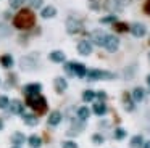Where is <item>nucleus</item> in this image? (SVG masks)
I'll return each instance as SVG.
<instances>
[{"instance_id":"nucleus-45","label":"nucleus","mask_w":150,"mask_h":148,"mask_svg":"<svg viewBox=\"0 0 150 148\" xmlns=\"http://www.w3.org/2000/svg\"><path fill=\"white\" fill-rule=\"evenodd\" d=\"M5 19H10V11H5Z\"/></svg>"},{"instance_id":"nucleus-20","label":"nucleus","mask_w":150,"mask_h":148,"mask_svg":"<svg viewBox=\"0 0 150 148\" xmlns=\"http://www.w3.org/2000/svg\"><path fill=\"white\" fill-rule=\"evenodd\" d=\"M92 111H94V114H97V116H105L107 114V111H108V108H107V103L105 101H97V103H94V106H92Z\"/></svg>"},{"instance_id":"nucleus-37","label":"nucleus","mask_w":150,"mask_h":148,"mask_svg":"<svg viewBox=\"0 0 150 148\" xmlns=\"http://www.w3.org/2000/svg\"><path fill=\"white\" fill-rule=\"evenodd\" d=\"M62 148H79V147L73 140H65V142H62Z\"/></svg>"},{"instance_id":"nucleus-43","label":"nucleus","mask_w":150,"mask_h":148,"mask_svg":"<svg viewBox=\"0 0 150 148\" xmlns=\"http://www.w3.org/2000/svg\"><path fill=\"white\" fill-rule=\"evenodd\" d=\"M142 148H150V140H145V142H144Z\"/></svg>"},{"instance_id":"nucleus-8","label":"nucleus","mask_w":150,"mask_h":148,"mask_svg":"<svg viewBox=\"0 0 150 148\" xmlns=\"http://www.w3.org/2000/svg\"><path fill=\"white\" fill-rule=\"evenodd\" d=\"M107 32L103 31V29H94V31L91 32V44H95L97 47H103L105 44V39H107Z\"/></svg>"},{"instance_id":"nucleus-13","label":"nucleus","mask_w":150,"mask_h":148,"mask_svg":"<svg viewBox=\"0 0 150 148\" xmlns=\"http://www.w3.org/2000/svg\"><path fill=\"white\" fill-rule=\"evenodd\" d=\"M63 121V114L58 111V109H55V111H50L49 118H47V124L50 125V127H57V125H60V122Z\"/></svg>"},{"instance_id":"nucleus-17","label":"nucleus","mask_w":150,"mask_h":148,"mask_svg":"<svg viewBox=\"0 0 150 148\" xmlns=\"http://www.w3.org/2000/svg\"><path fill=\"white\" fill-rule=\"evenodd\" d=\"M49 60L53 61V63H65L66 55H65V51H62V50H53L49 53Z\"/></svg>"},{"instance_id":"nucleus-15","label":"nucleus","mask_w":150,"mask_h":148,"mask_svg":"<svg viewBox=\"0 0 150 148\" xmlns=\"http://www.w3.org/2000/svg\"><path fill=\"white\" fill-rule=\"evenodd\" d=\"M78 51L79 55H82V56H89V55L92 53V44L91 40H81L78 44Z\"/></svg>"},{"instance_id":"nucleus-36","label":"nucleus","mask_w":150,"mask_h":148,"mask_svg":"<svg viewBox=\"0 0 150 148\" xmlns=\"http://www.w3.org/2000/svg\"><path fill=\"white\" fill-rule=\"evenodd\" d=\"M115 29H116L118 32H126V31H129L127 24H124V23H115Z\"/></svg>"},{"instance_id":"nucleus-34","label":"nucleus","mask_w":150,"mask_h":148,"mask_svg":"<svg viewBox=\"0 0 150 148\" xmlns=\"http://www.w3.org/2000/svg\"><path fill=\"white\" fill-rule=\"evenodd\" d=\"M24 2H26V0H8V3H10V8H13V10L21 8V6L24 5Z\"/></svg>"},{"instance_id":"nucleus-30","label":"nucleus","mask_w":150,"mask_h":148,"mask_svg":"<svg viewBox=\"0 0 150 148\" xmlns=\"http://www.w3.org/2000/svg\"><path fill=\"white\" fill-rule=\"evenodd\" d=\"M82 100H84L86 103L94 101V100H95V92H94V90H91V89L84 90V92H82Z\"/></svg>"},{"instance_id":"nucleus-9","label":"nucleus","mask_w":150,"mask_h":148,"mask_svg":"<svg viewBox=\"0 0 150 148\" xmlns=\"http://www.w3.org/2000/svg\"><path fill=\"white\" fill-rule=\"evenodd\" d=\"M103 48H105L107 51H110V53H115V51L120 48V39H118L115 34H108L107 39H105Z\"/></svg>"},{"instance_id":"nucleus-29","label":"nucleus","mask_w":150,"mask_h":148,"mask_svg":"<svg viewBox=\"0 0 150 148\" xmlns=\"http://www.w3.org/2000/svg\"><path fill=\"white\" fill-rule=\"evenodd\" d=\"M63 69H65V73L68 76L74 77V61H65L63 63Z\"/></svg>"},{"instance_id":"nucleus-35","label":"nucleus","mask_w":150,"mask_h":148,"mask_svg":"<svg viewBox=\"0 0 150 148\" xmlns=\"http://www.w3.org/2000/svg\"><path fill=\"white\" fill-rule=\"evenodd\" d=\"M91 140L94 142L95 145H102V143L105 142V137H103L102 134H94V135H92V138H91Z\"/></svg>"},{"instance_id":"nucleus-47","label":"nucleus","mask_w":150,"mask_h":148,"mask_svg":"<svg viewBox=\"0 0 150 148\" xmlns=\"http://www.w3.org/2000/svg\"><path fill=\"white\" fill-rule=\"evenodd\" d=\"M11 148H21V147H15V145H13V147H11Z\"/></svg>"},{"instance_id":"nucleus-32","label":"nucleus","mask_w":150,"mask_h":148,"mask_svg":"<svg viewBox=\"0 0 150 148\" xmlns=\"http://www.w3.org/2000/svg\"><path fill=\"white\" fill-rule=\"evenodd\" d=\"M100 23L102 24H115V23H116V15L103 16V18H100Z\"/></svg>"},{"instance_id":"nucleus-18","label":"nucleus","mask_w":150,"mask_h":148,"mask_svg":"<svg viewBox=\"0 0 150 148\" xmlns=\"http://www.w3.org/2000/svg\"><path fill=\"white\" fill-rule=\"evenodd\" d=\"M28 138H26V135L23 134V132H13L11 134V137H10V142L15 145V147H21V145H24V142H26Z\"/></svg>"},{"instance_id":"nucleus-2","label":"nucleus","mask_w":150,"mask_h":148,"mask_svg":"<svg viewBox=\"0 0 150 148\" xmlns=\"http://www.w3.org/2000/svg\"><path fill=\"white\" fill-rule=\"evenodd\" d=\"M20 68L26 73H31V71H36L39 68V53L37 51H33L29 55H24L20 60Z\"/></svg>"},{"instance_id":"nucleus-38","label":"nucleus","mask_w":150,"mask_h":148,"mask_svg":"<svg viewBox=\"0 0 150 148\" xmlns=\"http://www.w3.org/2000/svg\"><path fill=\"white\" fill-rule=\"evenodd\" d=\"M134 73H136V66L126 68V71H124V76H126V79H131V77L134 76Z\"/></svg>"},{"instance_id":"nucleus-7","label":"nucleus","mask_w":150,"mask_h":148,"mask_svg":"<svg viewBox=\"0 0 150 148\" xmlns=\"http://www.w3.org/2000/svg\"><path fill=\"white\" fill-rule=\"evenodd\" d=\"M81 31H82V23L79 21L78 18L69 16V18L66 19V32L71 34V35H76V34H79Z\"/></svg>"},{"instance_id":"nucleus-23","label":"nucleus","mask_w":150,"mask_h":148,"mask_svg":"<svg viewBox=\"0 0 150 148\" xmlns=\"http://www.w3.org/2000/svg\"><path fill=\"white\" fill-rule=\"evenodd\" d=\"M76 118L81 119V121H87V119L91 118V109H89L87 106H79V108L76 109Z\"/></svg>"},{"instance_id":"nucleus-14","label":"nucleus","mask_w":150,"mask_h":148,"mask_svg":"<svg viewBox=\"0 0 150 148\" xmlns=\"http://www.w3.org/2000/svg\"><path fill=\"white\" fill-rule=\"evenodd\" d=\"M21 119H23V122L26 125H29V127H36V125L39 124V116H37L36 113H23V114H21Z\"/></svg>"},{"instance_id":"nucleus-28","label":"nucleus","mask_w":150,"mask_h":148,"mask_svg":"<svg viewBox=\"0 0 150 148\" xmlns=\"http://www.w3.org/2000/svg\"><path fill=\"white\" fill-rule=\"evenodd\" d=\"M126 135H127V132H126V129H123V127H116V129H115V132H113V138H115V140H124Z\"/></svg>"},{"instance_id":"nucleus-12","label":"nucleus","mask_w":150,"mask_h":148,"mask_svg":"<svg viewBox=\"0 0 150 148\" xmlns=\"http://www.w3.org/2000/svg\"><path fill=\"white\" fill-rule=\"evenodd\" d=\"M7 109L10 111V114L21 116L24 113V103L21 100H10V105H8Z\"/></svg>"},{"instance_id":"nucleus-10","label":"nucleus","mask_w":150,"mask_h":148,"mask_svg":"<svg viewBox=\"0 0 150 148\" xmlns=\"http://www.w3.org/2000/svg\"><path fill=\"white\" fill-rule=\"evenodd\" d=\"M129 32L134 35V37L140 39V37H144V35L147 34V27H145L144 23H132V24L129 26Z\"/></svg>"},{"instance_id":"nucleus-21","label":"nucleus","mask_w":150,"mask_h":148,"mask_svg":"<svg viewBox=\"0 0 150 148\" xmlns=\"http://www.w3.org/2000/svg\"><path fill=\"white\" fill-rule=\"evenodd\" d=\"M131 97H132V100L136 103H140L145 98V90H144L142 87H134L132 92H131Z\"/></svg>"},{"instance_id":"nucleus-19","label":"nucleus","mask_w":150,"mask_h":148,"mask_svg":"<svg viewBox=\"0 0 150 148\" xmlns=\"http://www.w3.org/2000/svg\"><path fill=\"white\" fill-rule=\"evenodd\" d=\"M123 106H124V109H126L127 113H132L134 109H136V101L132 100L131 93H124L123 95Z\"/></svg>"},{"instance_id":"nucleus-16","label":"nucleus","mask_w":150,"mask_h":148,"mask_svg":"<svg viewBox=\"0 0 150 148\" xmlns=\"http://www.w3.org/2000/svg\"><path fill=\"white\" fill-rule=\"evenodd\" d=\"M53 85H55V90L57 93H63L66 92V89H68V80L65 79V77H55V80H53Z\"/></svg>"},{"instance_id":"nucleus-48","label":"nucleus","mask_w":150,"mask_h":148,"mask_svg":"<svg viewBox=\"0 0 150 148\" xmlns=\"http://www.w3.org/2000/svg\"><path fill=\"white\" fill-rule=\"evenodd\" d=\"M149 61H150V51H149Z\"/></svg>"},{"instance_id":"nucleus-11","label":"nucleus","mask_w":150,"mask_h":148,"mask_svg":"<svg viewBox=\"0 0 150 148\" xmlns=\"http://www.w3.org/2000/svg\"><path fill=\"white\" fill-rule=\"evenodd\" d=\"M42 92V84L40 82H31V84H26L23 87V93L26 97H31V95H37V93Z\"/></svg>"},{"instance_id":"nucleus-40","label":"nucleus","mask_w":150,"mask_h":148,"mask_svg":"<svg viewBox=\"0 0 150 148\" xmlns=\"http://www.w3.org/2000/svg\"><path fill=\"white\" fill-rule=\"evenodd\" d=\"M28 2H29V5L33 6V8H40L42 3H44V0H28Z\"/></svg>"},{"instance_id":"nucleus-39","label":"nucleus","mask_w":150,"mask_h":148,"mask_svg":"<svg viewBox=\"0 0 150 148\" xmlns=\"http://www.w3.org/2000/svg\"><path fill=\"white\" fill-rule=\"evenodd\" d=\"M95 98H98V101H105L107 100V92H103V90L95 92Z\"/></svg>"},{"instance_id":"nucleus-1","label":"nucleus","mask_w":150,"mask_h":148,"mask_svg":"<svg viewBox=\"0 0 150 148\" xmlns=\"http://www.w3.org/2000/svg\"><path fill=\"white\" fill-rule=\"evenodd\" d=\"M13 26L18 29H29L31 26H34V15L29 10H21L13 18Z\"/></svg>"},{"instance_id":"nucleus-33","label":"nucleus","mask_w":150,"mask_h":148,"mask_svg":"<svg viewBox=\"0 0 150 148\" xmlns=\"http://www.w3.org/2000/svg\"><path fill=\"white\" fill-rule=\"evenodd\" d=\"M10 105V98L7 95H0V109H7Z\"/></svg>"},{"instance_id":"nucleus-4","label":"nucleus","mask_w":150,"mask_h":148,"mask_svg":"<svg viewBox=\"0 0 150 148\" xmlns=\"http://www.w3.org/2000/svg\"><path fill=\"white\" fill-rule=\"evenodd\" d=\"M87 80H110V79H115L116 74L111 73V71H105V69H87V74H86Z\"/></svg>"},{"instance_id":"nucleus-44","label":"nucleus","mask_w":150,"mask_h":148,"mask_svg":"<svg viewBox=\"0 0 150 148\" xmlns=\"http://www.w3.org/2000/svg\"><path fill=\"white\" fill-rule=\"evenodd\" d=\"M4 127H5V122H4V119L0 118V130H4Z\"/></svg>"},{"instance_id":"nucleus-46","label":"nucleus","mask_w":150,"mask_h":148,"mask_svg":"<svg viewBox=\"0 0 150 148\" xmlns=\"http://www.w3.org/2000/svg\"><path fill=\"white\" fill-rule=\"evenodd\" d=\"M147 85L150 87V74H149V76H147Z\"/></svg>"},{"instance_id":"nucleus-31","label":"nucleus","mask_w":150,"mask_h":148,"mask_svg":"<svg viewBox=\"0 0 150 148\" xmlns=\"http://www.w3.org/2000/svg\"><path fill=\"white\" fill-rule=\"evenodd\" d=\"M11 34V29L5 23H0V39H7Z\"/></svg>"},{"instance_id":"nucleus-27","label":"nucleus","mask_w":150,"mask_h":148,"mask_svg":"<svg viewBox=\"0 0 150 148\" xmlns=\"http://www.w3.org/2000/svg\"><path fill=\"white\" fill-rule=\"evenodd\" d=\"M144 137L140 134H137V135H134L132 138H131V142H129V148H142V145H144Z\"/></svg>"},{"instance_id":"nucleus-5","label":"nucleus","mask_w":150,"mask_h":148,"mask_svg":"<svg viewBox=\"0 0 150 148\" xmlns=\"http://www.w3.org/2000/svg\"><path fill=\"white\" fill-rule=\"evenodd\" d=\"M127 3H129V0H105L103 6H105L107 11H110V13L115 15V13L123 11V10L127 6Z\"/></svg>"},{"instance_id":"nucleus-6","label":"nucleus","mask_w":150,"mask_h":148,"mask_svg":"<svg viewBox=\"0 0 150 148\" xmlns=\"http://www.w3.org/2000/svg\"><path fill=\"white\" fill-rule=\"evenodd\" d=\"M84 129H86V121H81V119L74 118V119H71V125H69V129L66 130V135H68V137H76V135H79Z\"/></svg>"},{"instance_id":"nucleus-42","label":"nucleus","mask_w":150,"mask_h":148,"mask_svg":"<svg viewBox=\"0 0 150 148\" xmlns=\"http://www.w3.org/2000/svg\"><path fill=\"white\" fill-rule=\"evenodd\" d=\"M91 8H92V10H98L100 6H98V3L95 2V0H92V2H91Z\"/></svg>"},{"instance_id":"nucleus-25","label":"nucleus","mask_w":150,"mask_h":148,"mask_svg":"<svg viewBox=\"0 0 150 148\" xmlns=\"http://www.w3.org/2000/svg\"><path fill=\"white\" fill-rule=\"evenodd\" d=\"M26 142L29 143L31 148H40V147H42V138H40L37 134H33L31 137H28Z\"/></svg>"},{"instance_id":"nucleus-26","label":"nucleus","mask_w":150,"mask_h":148,"mask_svg":"<svg viewBox=\"0 0 150 148\" xmlns=\"http://www.w3.org/2000/svg\"><path fill=\"white\" fill-rule=\"evenodd\" d=\"M87 74V68L84 63H76L74 61V76L76 77H86Z\"/></svg>"},{"instance_id":"nucleus-24","label":"nucleus","mask_w":150,"mask_h":148,"mask_svg":"<svg viewBox=\"0 0 150 148\" xmlns=\"http://www.w3.org/2000/svg\"><path fill=\"white\" fill-rule=\"evenodd\" d=\"M0 64H2L5 69H10V68H13L15 60H13V56H11L10 53H5V55H2V56H0Z\"/></svg>"},{"instance_id":"nucleus-22","label":"nucleus","mask_w":150,"mask_h":148,"mask_svg":"<svg viewBox=\"0 0 150 148\" xmlns=\"http://www.w3.org/2000/svg\"><path fill=\"white\" fill-rule=\"evenodd\" d=\"M55 16H57V8L52 5L44 6L42 11H40V18H44V19H50V18H55Z\"/></svg>"},{"instance_id":"nucleus-41","label":"nucleus","mask_w":150,"mask_h":148,"mask_svg":"<svg viewBox=\"0 0 150 148\" xmlns=\"http://www.w3.org/2000/svg\"><path fill=\"white\" fill-rule=\"evenodd\" d=\"M144 10H145V13H149L150 15V0H147L145 5H144Z\"/></svg>"},{"instance_id":"nucleus-3","label":"nucleus","mask_w":150,"mask_h":148,"mask_svg":"<svg viewBox=\"0 0 150 148\" xmlns=\"http://www.w3.org/2000/svg\"><path fill=\"white\" fill-rule=\"evenodd\" d=\"M28 98V106H29L31 109H33L34 113H37V114H40V113H45L47 111V100L44 98L40 93H37V95H31V97H26Z\"/></svg>"}]
</instances>
